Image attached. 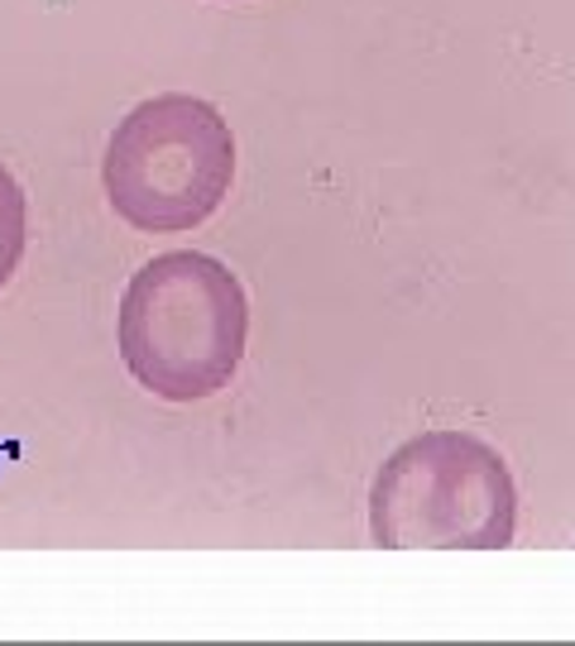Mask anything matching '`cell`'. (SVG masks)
Masks as SVG:
<instances>
[{"label": "cell", "mask_w": 575, "mask_h": 646, "mask_svg": "<svg viewBox=\"0 0 575 646\" xmlns=\"http://www.w3.org/2000/svg\"><path fill=\"white\" fill-rule=\"evenodd\" d=\"M250 297L212 254L149 258L120 297L116 345L139 388L164 402H206L245 364Z\"/></svg>", "instance_id": "6da1fadb"}, {"label": "cell", "mask_w": 575, "mask_h": 646, "mask_svg": "<svg viewBox=\"0 0 575 646\" xmlns=\"http://www.w3.org/2000/svg\"><path fill=\"white\" fill-rule=\"evenodd\" d=\"M518 531L508 460L470 431H422L379 464L370 537L379 551H504Z\"/></svg>", "instance_id": "7a4b0ae2"}, {"label": "cell", "mask_w": 575, "mask_h": 646, "mask_svg": "<svg viewBox=\"0 0 575 646\" xmlns=\"http://www.w3.org/2000/svg\"><path fill=\"white\" fill-rule=\"evenodd\" d=\"M235 183L226 116L187 91L139 101L106 139V202L139 235H183L212 221Z\"/></svg>", "instance_id": "3957f363"}, {"label": "cell", "mask_w": 575, "mask_h": 646, "mask_svg": "<svg viewBox=\"0 0 575 646\" xmlns=\"http://www.w3.org/2000/svg\"><path fill=\"white\" fill-rule=\"evenodd\" d=\"M29 245V202H25V187L14 183V173L0 164V287L14 278Z\"/></svg>", "instance_id": "277c9868"}, {"label": "cell", "mask_w": 575, "mask_h": 646, "mask_svg": "<svg viewBox=\"0 0 575 646\" xmlns=\"http://www.w3.org/2000/svg\"><path fill=\"white\" fill-rule=\"evenodd\" d=\"M221 6H235V0H221Z\"/></svg>", "instance_id": "5b68a950"}]
</instances>
